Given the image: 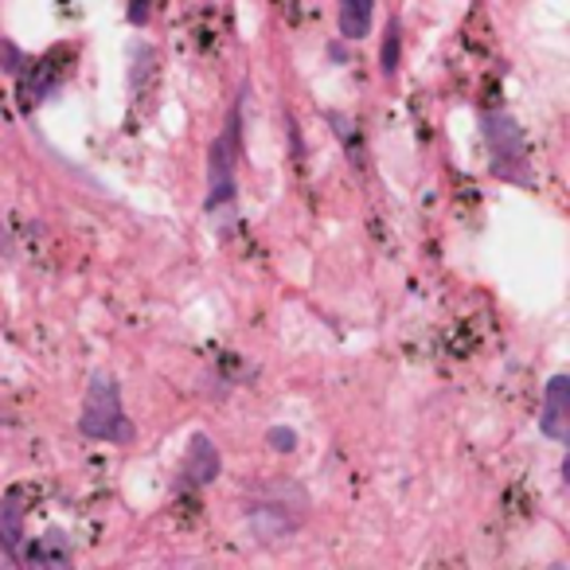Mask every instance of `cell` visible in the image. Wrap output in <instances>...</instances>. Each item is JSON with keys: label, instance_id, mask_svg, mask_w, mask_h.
Returning a JSON list of instances; mask_svg holds the SVG:
<instances>
[{"label": "cell", "instance_id": "1", "mask_svg": "<svg viewBox=\"0 0 570 570\" xmlns=\"http://www.w3.org/2000/svg\"><path fill=\"white\" fill-rule=\"evenodd\" d=\"M79 430L95 442H114V445H129L134 442V422L121 411V395L118 383L110 375L98 372L87 387V399H82V414H79Z\"/></svg>", "mask_w": 570, "mask_h": 570}, {"label": "cell", "instance_id": "2", "mask_svg": "<svg viewBox=\"0 0 570 570\" xmlns=\"http://www.w3.org/2000/svg\"><path fill=\"white\" fill-rule=\"evenodd\" d=\"M481 129L492 153V173L508 184H531L528 141H523V129L515 126V118H508L504 110H489L481 114Z\"/></svg>", "mask_w": 570, "mask_h": 570}, {"label": "cell", "instance_id": "3", "mask_svg": "<svg viewBox=\"0 0 570 570\" xmlns=\"http://www.w3.org/2000/svg\"><path fill=\"white\" fill-rule=\"evenodd\" d=\"M235 160H238V118L223 129V137L212 145L207 157V212L219 215L235 204Z\"/></svg>", "mask_w": 570, "mask_h": 570}, {"label": "cell", "instance_id": "4", "mask_svg": "<svg viewBox=\"0 0 570 570\" xmlns=\"http://www.w3.org/2000/svg\"><path fill=\"white\" fill-rule=\"evenodd\" d=\"M539 430H543L554 445L570 442V380L567 375H551V383H547L543 411H539Z\"/></svg>", "mask_w": 570, "mask_h": 570}, {"label": "cell", "instance_id": "5", "mask_svg": "<svg viewBox=\"0 0 570 570\" xmlns=\"http://www.w3.org/2000/svg\"><path fill=\"white\" fill-rule=\"evenodd\" d=\"M219 469H223V458L212 445V438L207 434L191 438L188 442V481L191 484H212L215 476H219Z\"/></svg>", "mask_w": 570, "mask_h": 570}, {"label": "cell", "instance_id": "6", "mask_svg": "<svg viewBox=\"0 0 570 570\" xmlns=\"http://www.w3.org/2000/svg\"><path fill=\"white\" fill-rule=\"evenodd\" d=\"M20 562H32V567H67L71 562V539L59 528H51L43 539H36L32 551L20 554Z\"/></svg>", "mask_w": 570, "mask_h": 570}, {"label": "cell", "instance_id": "7", "mask_svg": "<svg viewBox=\"0 0 570 570\" xmlns=\"http://www.w3.org/2000/svg\"><path fill=\"white\" fill-rule=\"evenodd\" d=\"M375 20V0H341V36L348 43L367 40Z\"/></svg>", "mask_w": 570, "mask_h": 570}, {"label": "cell", "instance_id": "8", "mask_svg": "<svg viewBox=\"0 0 570 570\" xmlns=\"http://www.w3.org/2000/svg\"><path fill=\"white\" fill-rule=\"evenodd\" d=\"M0 547L12 562H20L24 554V520H20L17 504H0Z\"/></svg>", "mask_w": 570, "mask_h": 570}, {"label": "cell", "instance_id": "9", "mask_svg": "<svg viewBox=\"0 0 570 570\" xmlns=\"http://www.w3.org/2000/svg\"><path fill=\"white\" fill-rule=\"evenodd\" d=\"M250 531L258 539H277L282 531H289V515H282L274 504H262L250 512Z\"/></svg>", "mask_w": 570, "mask_h": 570}, {"label": "cell", "instance_id": "10", "mask_svg": "<svg viewBox=\"0 0 570 570\" xmlns=\"http://www.w3.org/2000/svg\"><path fill=\"white\" fill-rule=\"evenodd\" d=\"M328 126L336 129V137H341V145H344V153H348V157H352V165L364 168V141H360L356 121L344 118V114H328Z\"/></svg>", "mask_w": 570, "mask_h": 570}, {"label": "cell", "instance_id": "11", "mask_svg": "<svg viewBox=\"0 0 570 570\" xmlns=\"http://www.w3.org/2000/svg\"><path fill=\"white\" fill-rule=\"evenodd\" d=\"M399 51H403V40H399V24L391 20L387 36H383V51H380V71H383V79H395V75H399Z\"/></svg>", "mask_w": 570, "mask_h": 570}, {"label": "cell", "instance_id": "12", "mask_svg": "<svg viewBox=\"0 0 570 570\" xmlns=\"http://www.w3.org/2000/svg\"><path fill=\"white\" fill-rule=\"evenodd\" d=\"M266 442L274 445L277 453H294V450H297V434H294L289 426H274V430L266 434Z\"/></svg>", "mask_w": 570, "mask_h": 570}, {"label": "cell", "instance_id": "13", "mask_svg": "<svg viewBox=\"0 0 570 570\" xmlns=\"http://www.w3.org/2000/svg\"><path fill=\"white\" fill-rule=\"evenodd\" d=\"M0 63L9 67L12 75H20V67H24V56H20V51L12 48L9 40H0Z\"/></svg>", "mask_w": 570, "mask_h": 570}, {"label": "cell", "instance_id": "14", "mask_svg": "<svg viewBox=\"0 0 570 570\" xmlns=\"http://www.w3.org/2000/svg\"><path fill=\"white\" fill-rule=\"evenodd\" d=\"M149 4L153 0H129V20H134V24H145V20H149Z\"/></svg>", "mask_w": 570, "mask_h": 570}, {"label": "cell", "instance_id": "15", "mask_svg": "<svg viewBox=\"0 0 570 570\" xmlns=\"http://www.w3.org/2000/svg\"><path fill=\"white\" fill-rule=\"evenodd\" d=\"M12 243H9V227H4V219H0V254H9Z\"/></svg>", "mask_w": 570, "mask_h": 570}]
</instances>
